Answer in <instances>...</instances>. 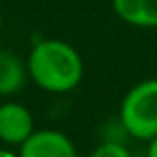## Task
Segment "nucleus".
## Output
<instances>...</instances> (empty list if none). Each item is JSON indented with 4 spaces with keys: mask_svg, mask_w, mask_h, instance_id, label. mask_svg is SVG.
Wrapping results in <instances>:
<instances>
[{
    "mask_svg": "<svg viewBox=\"0 0 157 157\" xmlns=\"http://www.w3.org/2000/svg\"><path fill=\"white\" fill-rule=\"evenodd\" d=\"M28 78L40 90L66 94L78 88L84 78V60L72 44L48 38L34 44L26 60Z\"/></svg>",
    "mask_w": 157,
    "mask_h": 157,
    "instance_id": "f257e3e1",
    "label": "nucleus"
},
{
    "mask_svg": "<svg viewBox=\"0 0 157 157\" xmlns=\"http://www.w3.org/2000/svg\"><path fill=\"white\" fill-rule=\"evenodd\" d=\"M147 157H157V135L147 141Z\"/></svg>",
    "mask_w": 157,
    "mask_h": 157,
    "instance_id": "6e6552de",
    "label": "nucleus"
},
{
    "mask_svg": "<svg viewBox=\"0 0 157 157\" xmlns=\"http://www.w3.org/2000/svg\"><path fill=\"white\" fill-rule=\"evenodd\" d=\"M0 157H18V155H16L14 151L6 149V147H0Z\"/></svg>",
    "mask_w": 157,
    "mask_h": 157,
    "instance_id": "1a4fd4ad",
    "label": "nucleus"
},
{
    "mask_svg": "<svg viewBox=\"0 0 157 157\" xmlns=\"http://www.w3.org/2000/svg\"><path fill=\"white\" fill-rule=\"evenodd\" d=\"M28 80L26 62L12 50H0V98H10L24 88Z\"/></svg>",
    "mask_w": 157,
    "mask_h": 157,
    "instance_id": "423d86ee",
    "label": "nucleus"
},
{
    "mask_svg": "<svg viewBox=\"0 0 157 157\" xmlns=\"http://www.w3.org/2000/svg\"><path fill=\"white\" fill-rule=\"evenodd\" d=\"M90 157H131L129 149L117 141H105L98 145L96 149L90 153Z\"/></svg>",
    "mask_w": 157,
    "mask_h": 157,
    "instance_id": "0eeeda50",
    "label": "nucleus"
},
{
    "mask_svg": "<svg viewBox=\"0 0 157 157\" xmlns=\"http://www.w3.org/2000/svg\"><path fill=\"white\" fill-rule=\"evenodd\" d=\"M2 28H4V18H2V12H0V34H2Z\"/></svg>",
    "mask_w": 157,
    "mask_h": 157,
    "instance_id": "9d476101",
    "label": "nucleus"
},
{
    "mask_svg": "<svg viewBox=\"0 0 157 157\" xmlns=\"http://www.w3.org/2000/svg\"><path fill=\"white\" fill-rule=\"evenodd\" d=\"M18 157H78L74 141L58 129H34L20 145Z\"/></svg>",
    "mask_w": 157,
    "mask_h": 157,
    "instance_id": "7ed1b4c3",
    "label": "nucleus"
},
{
    "mask_svg": "<svg viewBox=\"0 0 157 157\" xmlns=\"http://www.w3.org/2000/svg\"><path fill=\"white\" fill-rule=\"evenodd\" d=\"M119 121L135 139L149 141L157 135V78H149L123 96L119 105Z\"/></svg>",
    "mask_w": 157,
    "mask_h": 157,
    "instance_id": "f03ea898",
    "label": "nucleus"
},
{
    "mask_svg": "<svg viewBox=\"0 0 157 157\" xmlns=\"http://www.w3.org/2000/svg\"><path fill=\"white\" fill-rule=\"evenodd\" d=\"M119 20L137 28H157V0H111Z\"/></svg>",
    "mask_w": 157,
    "mask_h": 157,
    "instance_id": "39448f33",
    "label": "nucleus"
},
{
    "mask_svg": "<svg viewBox=\"0 0 157 157\" xmlns=\"http://www.w3.org/2000/svg\"><path fill=\"white\" fill-rule=\"evenodd\" d=\"M34 133V117L18 101L0 104V141L4 145H22Z\"/></svg>",
    "mask_w": 157,
    "mask_h": 157,
    "instance_id": "20e7f679",
    "label": "nucleus"
}]
</instances>
